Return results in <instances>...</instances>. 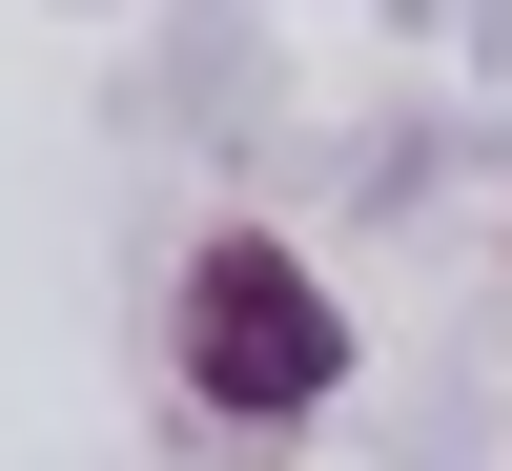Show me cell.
<instances>
[{"label": "cell", "instance_id": "cell-1", "mask_svg": "<svg viewBox=\"0 0 512 471\" xmlns=\"http://www.w3.org/2000/svg\"><path fill=\"white\" fill-rule=\"evenodd\" d=\"M185 390L205 410H328L349 390V308L308 287V246H267V226L185 246Z\"/></svg>", "mask_w": 512, "mask_h": 471}]
</instances>
